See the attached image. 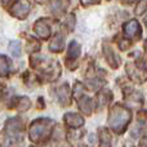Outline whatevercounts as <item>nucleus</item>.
<instances>
[{
  "label": "nucleus",
  "instance_id": "nucleus-6",
  "mask_svg": "<svg viewBox=\"0 0 147 147\" xmlns=\"http://www.w3.org/2000/svg\"><path fill=\"white\" fill-rule=\"evenodd\" d=\"M81 54V47L76 40H72L69 44L67 48V62L66 65L70 67V70H75L76 65H78V59Z\"/></svg>",
  "mask_w": 147,
  "mask_h": 147
},
{
  "label": "nucleus",
  "instance_id": "nucleus-5",
  "mask_svg": "<svg viewBox=\"0 0 147 147\" xmlns=\"http://www.w3.org/2000/svg\"><path fill=\"white\" fill-rule=\"evenodd\" d=\"M31 10V5L27 0H17L16 3L12 4V8H10V14L13 17L18 18V20H25L28 16Z\"/></svg>",
  "mask_w": 147,
  "mask_h": 147
},
{
  "label": "nucleus",
  "instance_id": "nucleus-13",
  "mask_svg": "<svg viewBox=\"0 0 147 147\" xmlns=\"http://www.w3.org/2000/svg\"><path fill=\"white\" fill-rule=\"evenodd\" d=\"M112 101V92L110 89H102L97 93L96 97V107L99 110L105 109Z\"/></svg>",
  "mask_w": 147,
  "mask_h": 147
},
{
  "label": "nucleus",
  "instance_id": "nucleus-32",
  "mask_svg": "<svg viewBox=\"0 0 147 147\" xmlns=\"http://www.w3.org/2000/svg\"><path fill=\"white\" fill-rule=\"evenodd\" d=\"M79 147H86L85 145H79Z\"/></svg>",
  "mask_w": 147,
  "mask_h": 147
},
{
  "label": "nucleus",
  "instance_id": "nucleus-7",
  "mask_svg": "<svg viewBox=\"0 0 147 147\" xmlns=\"http://www.w3.org/2000/svg\"><path fill=\"white\" fill-rule=\"evenodd\" d=\"M34 31L40 39H47L51 38L52 34V27H51V20L48 18H40L34 23Z\"/></svg>",
  "mask_w": 147,
  "mask_h": 147
},
{
  "label": "nucleus",
  "instance_id": "nucleus-3",
  "mask_svg": "<svg viewBox=\"0 0 147 147\" xmlns=\"http://www.w3.org/2000/svg\"><path fill=\"white\" fill-rule=\"evenodd\" d=\"M32 66L38 67L41 72V76L45 78L47 80L52 81L56 80L59 75H61V67L57 61H51V59H44V58H35L32 57L31 59Z\"/></svg>",
  "mask_w": 147,
  "mask_h": 147
},
{
  "label": "nucleus",
  "instance_id": "nucleus-30",
  "mask_svg": "<svg viewBox=\"0 0 147 147\" xmlns=\"http://www.w3.org/2000/svg\"><path fill=\"white\" fill-rule=\"evenodd\" d=\"M61 147H71V146H70V145H69V143H67V142H65V143H63V145H62Z\"/></svg>",
  "mask_w": 147,
  "mask_h": 147
},
{
  "label": "nucleus",
  "instance_id": "nucleus-1",
  "mask_svg": "<svg viewBox=\"0 0 147 147\" xmlns=\"http://www.w3.org/2000/svg\"><path fill=\"white\" fill-rule=\"evenodd\" d=\"M107 120H109V127L112 132H115L116 134H123L132 120V112L129 109L121 105H114L109 111Z\"/></svg>",
  "mask_w": 147,
  "mask_h": 147
},
{
  "label": "nucleus",
  "instance_id": "nucleus-20",
  "mask_svg": "<svg viewBox=\"0 0 147 147\" xmlns=\"http://www.w3.org/2000/svg\"><path fill=\"white\" fill-rule=\"evenodd\" d=\"M9 52L10 54H12L13 57H16V58H18V57H21V54H22V43H21L20 40H12L9 43Z\"/></svg>",
  "mask_w": 147,
  "mask_h": 147
},
{
  "label": "nucleus",
  "instance_id": "nucleus-9",
  "mask_svg": "<svg viewBox=\"0 0 147 147\" xmlns=\"http://www.w3.org/2000/svg\"><path fill=\"white\" fill-rule=\"evenodd\" d=\"M103 54H105V59H106L107 65L111 69L116 70L119 69V66L121 65V58L119 57V54L114 51V48L110 45H103Z\"/></svg>",
  "mask_w": 147,
  "mask_h": 147
},
{
  "label": "nucleus",
  "instance_id": "nucleus-26",
  "mask_svg": "<svg viewBox=\"0 0 147 147\" xmlns=\"http://www.w3.org/2000/svg\"><path fill=\"white\" fill-rule=\"evenodd\" d=\"M145 10H146V0H141V1L138 3L137 8H136V14L141 16L142 13H145Z\"/></svg>",
  "mask_w": 147,
  "mask_h": 147
},
{
  "label": "nucleus",
  "instance_id": "nucleus-18",
  "mask_svg": "<svg viewBox=\"0 0 147 147\" xmlns=\"http://www.w3.org/2000/svg\"><path fill=\"white\" fill-rule=\"evenodd\" d=\"M98 137H99V147H111L112 146V137L106 128H99Z\"/></svg>",
  "mask_w": 147,
  "mask_h": 147
},
{
  "label": "nucleus",
  "instance_id": "nucleus-25",
  "mask_svg": "<svg viewBox=\"0 0 147 147\" xmlns=\"http://www.w3.org/2000/svg\"><path fill=\"white\" fill-rule=\"evenodd\" d=\"M117 44H119V48L121 49V51H125V49H128L130 47V41L128 40V39H124V38H120L117 39Z\"/></svg>",
  "mask_w": 147,
  "mask_h": 147
},
{
  "label": "nucleus",
  "instance_id": "nucleus-22",
  "mask_svg": "<svg viewBox=\"0 0 147 147\" xmlns=\"http://www.w3.org/2000/svg\"><path fill=\"white\" fill-rule=\"evenodd\" d=\"M26 48H27V52H30V53L31 52H38L39 49H40V43H39L38 40H35V39H32V38H28Z\"/></svg>",
  "mask_w": 147,
  "mask_h": 147
},
{
  "label": "nucleus",
  "instance_id": "nucleus-24",
  "mask_svg": "<svg viewBox=\"0 0 147 147\" xmlns=\"http://www.w3.org/2000/svg\"><path fill=\"white\" fill-rule=\"evenodd\" d=\"M84 86L81 83H75V85H74V96H75L76 99H79L80 97L84 96Z\"/></svg>",
  "mask_w": 147,
  "mask_h": 147
},
{
  "label": "nucleus",
  "instance_id": "nucleus-33",
  "mask_svg": "<svg viewBox=\"0 0 147 147\" xmlns=\"http://www.w3.org/2000/svg\"><path fill=\"white\" fill-rule=\"evenodd\" d=\"M0 94H1V89H0Z\"/></svg>",
  "mask_w": 147,
  "mask_h": 147
},
{
  "label": "nucleus",
  "instance_id": "nucleus-4",
  "mask_svg": "<svg viewBox=\"0 0 147 147\" xmlns=\"http://www.w3.org/2000/svg\"><path fill=\"white\" fill-rule=\"evenodd\" d=\"M22 130H25V121L21 117H12L5 123L3 133L9 137H16Z\"/></svg>",
  "mask_w": 147,
  "mask_h": 147
},
{
  "label": "nucleus",
  "instance_id": "nucleus-2",
  "mask_svg": "<svg viewBox=\"0 0 147 147\" xmlns=\"http://www.w3.org/2000/svg\"><path fill=\"white\" fill-rule=\"evenodd\" d=\"M56 125V123L49 117H41V119H36L35 121L31 123L30 130H28V137L32 142L40 143L43 141L48 140L51 137L53 128Z\"/></svg>",
  "mask_w": 147,
  "mask_h": 147
},
{
  "label": "nucleus",
  "instance_id": "nucleus-31",
  "mask_svg": "<svg viewBox=\"0 0 147 147\" xmlns=\"http://www.w3.org/2000/svg\"><path fill=\"white\" fill-rule=\"evenodd\" d=\"M35 1H38V3H44V1H47V0H35Z\"/></svg>",
  "mask_w": 147,
  "mask_h": 147
},
{
  "label": "nucleus",
  "instance_id": "nucleus-29",
  "mask_svg": "<svg viewBox=\"0 0 147 147\" xmlns=\"http://www.w3.org/2000/svg\"><path fill=\"white\" fill-rule=\"evenodd\" d=\"M120 3H123V4H132L134 0H119Z\"/></svg>",
  "mask_w": 147,
  "mask_h": 147
},
{
  "label": "nucleus",
  "instance_id": "nucleus-17",
  "mask_svg": "<svg viewBox=\"0 0 147 147\" xmlns=\"http://www.w3.org/2000/svg\"><path fill=\"white\" fill-rule=\"evenodd\" d=\"M12 72V61L4 54H0V76L8 78Z\"/></svg>",
  "mask_w": 147,
  "mask_h": 147
},
{
  "label": "nucleus",
  "instance_id": "nucleus-15",
  "mask_svg": "<svg viewBox=\"0 0 147 147\" xmlns=\"http://www.w3.org/2000/svg\"><path fill=\"white\" fill-rule=\"evenodd\" d=\"M78 106H79V110H80L83 114L89 116V115H92V112H93L94 102H93V99L89 98V97L83 96L78 99Z\"/></svg>",
  "mask_w": 147,
  "mask_h": 147
},
{
  "label": "nucleus",
  "instance_id": "nucleus-23",
  "mask_svg": "<svg viewBox=\"0 0 147 147\" xmlns=\"http://www.w3.org/2000/svg\"><path fill=\"white\" fill-rule=\"evenodd\" d=\"M76 25V18L74 14H70L69 17H66V21H65V27H67V31H72L74 27Z\"/></svg>",
  "mask_w": 147,
  "mask_h": 147
},
{
  "label": "nucleus",
  "instance_id": "nucleus-8",
  "mask_svg": "<svg viewBox=\"0 0 147 147\" xmlns=\"http://www.w3.org/2000/svg\"><path fill=\"white\" fill-rule=\"evenodd\" d=\"M123 31H124L127 39H140L141 34H142V28L137 20H130L127 23H124Z\"/></svg>",
  "mask_w": 147,
  "mask_h": 147
},
{
  "label": "nucleus",
  "instance_id": "nucleus-27",
  "mask_svg": "<svg viewBox=\"0 0 147 147\" xmlns=\"http://www.w3.org/2000/svg\"><path fill=\"white\" fill-rule=\"evenodd\" d=\"M80 3L84 7H89V5H94V4L101 3V0H80Z\"/></svg>",
  "mask_w": 147,
  "mask_h": 147
},
{
  "label": "nucleus",
  "instance_id": "nucleus-19",
  "mask_svg": "<svg viewBox=\"0 0 147 147\" xmlns=\"http://www.w3.org/2000/svg\"><path fill=\"white\" fill-rule=\"evenodd\" d=\"M12 106L17 109L18 111H27L31 107V101L27 97H17V98H13Z\"/></svg>",
  "mask_w": 147,
  "mask_h": 147
},
{
  "label": "nucleus",
  "instance_id": "nucleus-14",
  "mask_svg": "<svg viewBox=\"0 0 147 147\" xmlns=\"http://www.w3.org/2000/svg\"><path fill=\"white\" fill-rule=\"evenodd\" d=\"M65 48V35L62 32H57L54 38L49 43V51L53 53H59Z\"/></svg>",
  "mask_w": 147,
  "mask_h": 147
},
{
  "label": "nucleus",
  "instance_id": "nucleus-21",
  "mask_svg": "<svg viewBox=\"0 0 147 147\" xmlns=\"http://www.w3.org/2000/svg\"><path fill=\"white\" fill-rule=\"evenodd\" d=\"M137 102V103H143V97L141 93L136 90H129V94L127 96V102Z\"/></svg>",
  "mask_w": 147,
  "mask_h": 147
},
{
  "label": "nucleus",
  "instance_id": "nucleus-16",
  "mask_svg": "<svg viewBox=\"0 0 147 147\" xmlns=\"http://www.w3.org/2000/svg\"><path fill=\"white\" fill-rule=\"evenodd\" d=\"M70 4V0H52L51 3V10L54 16L61 17L65 14L67 7Z\"/></svg>",
  "mask_w": 147,
  "mask_h": 147
},
{
  "label": "nucleus",
  "instance_id": "nucleus-12",
  "mask_svg": "<svg viewBox=\"0 0 147 147\" xmlns=\"http://www.w3.org/2000/svg\"><path fill=\"white\" fill-rule=\"evenodd\" d=\"M63 120L65 124L67 127L72 128V129H76V128H80L84 125V117L81 115L76 114V112H67V114L63 115Z\"/></svg>",
  "mask_w": 147,
  "mask_h": 147
},
{
  "label": "nucleus",
  "instance_id": "nucleus-11",
  "mask_svg": "<svg viewBox=\"0 0 147 147\" xmlns=\"http://www.w3.org/2000/svg\"><path fill=\"white\" fill-rule=\"evenodd\" d=\"M127 74L134 83H138V84H142L146 79L145 70L137 67L134 63H128L127 65Z\"/></svg>",
  "mask_w": 147,
  "mask_h": 147
},
{
  "label": "nucleus",
  "instance_id": "nucleus-28",
  "mask_svg": "<svg viewBox=\"0 0 147 147\" xmlns=\"http://www.w3.org/2000/svg\"><path fill=\"white\" fill-rule=\"evenodd\" d=\"M0 1H1L3 5H5V7H7V5L13 4V3H14V0H0Z\"/></svg>",
  "mask_w": 147,
  "mask_h": 147
},
{
  "label": "nucleus",
  "instance_id": "nucleus-10",
  "mask_svg": "<svg viewBox=\"0 0 147 147\" xmlns=\"http://www.w3.org/2000/svg\"><path fill=\"white\" fill-rule=\"evenodd\" d=\"M56 96L62 106H70L71 103V90L67 83H63L56 89Z\"/></svg>",
  "mask_w": 147,
  "mask_h": 147
}]
</instances>
